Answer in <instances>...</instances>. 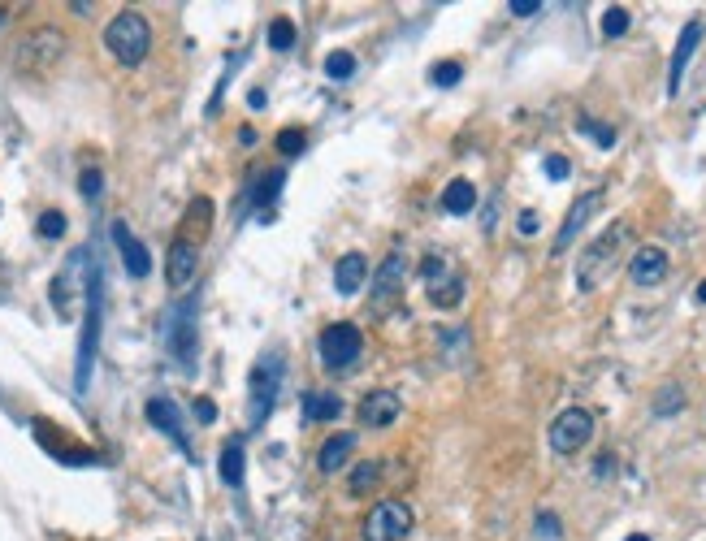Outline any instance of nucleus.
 <instances>
[{
	"mask_svg": "<svg viewBox=\"0 0 706 541\" xmlns=\"http://www.w3.org/2000/svg\"><path fill=\"white\" fill-rule=\"evenodd\" d=\"M624 243H629V221H616V226H611L607 234H598V239L581 252V260H577V286L585 290V295H590V290H598L611 273L620 269Z\"/></svg>",
	"mask_w": 706,
	"mask_h": 541,
	"instance_id": "obj_1",
	"label": "nucleus"
},
{
	"mask_svg": "<svg viewBox=\"0 0 706 541\" xmlns=\"http://www.w3.org/2000/svg\"><path fill=\"white\" fill-rule=\"evenodd\" d=\"M104 277L100 265L91 273V286H87V312H83V342H78V368H74V386L78 394H87L91 386V368H96V351H100V316H104Z\"/></svg>",
	"mask_w": 706,
	"mask_h": 541,
	"instance_id": "obj_2",
	"label": "nucleus"
},
{
	"mask_svg": "<svg viewBox=\"0 0 706 541\" xmlns=\"http://www.w3.org/2000/svg\"><path fill=\"white\" fill-rule=\"evenodd\" d=\"M282 355H265V360H256L252 368V381H247V429H260L273 412V403H278V390H282Z\"/></svg>",
	"mask_w": 706,
	"mask_h": 541,
	"instance_id": "obj_3",
	"label": "nucleus"
},
{
	"mask_svg": "<svg viewBox=\"0 0 706 541\" xmlns=\"http://www.w3.org/2000/svg\"><path fill=\"white\" fill-rule=\"evenodd\" d=\"M104 44H109V52L122 65H139L143 57H148V48H152V26H148L143 13L126 9V13H117V18L104 26Z\"/></svg>",
	"mask_w": 706,
	"mask_h": 541,
	"instance_id": "obj_4",
	"label": "nucleus"
},
{
	"mask_svg": "<svg viewBox=\"0 0 706 541\" xmlns=\"http://www.w3.org/2000/svg\"><path fill=\"white\" fill-rule=\"evenodd\" d=\"M317 347H321V364L334 368V373H343V368H351L364 355V334L356 325H347V321H334V325L321 329Z\"/></svg>",
	"mask_w": 706,
	"mask_h": 541,
	"instance_id": "obj_5",
	"label": "nucleus"
},
{
	"mask_svg": "<svg viewBox=\"0 0 706 541\" xmlns=\"http://www.w3.org/2000/svg\"><path fill=\"white\" fill-rule=\"evenodd\" d=\"M408 533H412V507L399 503V498L377 503L360 529L364 541H408Z\"/></svg>",
	"mask_w": 706,
	"mask_h": 541,
	"instance_id": "obj_6",
	"label": "nucleus"
},
{
	"mask_svg": "<svg viewBox=\"0 0 706 541\" xmlns=\"http://www.w3.org/2000/svg\"><path fill=\"white\" fill-rule=\"evenodd\" d=\"M594 438V416L585 412V407H568V412H559L555 416V425H551V451L555 455H577L585 451Z\"/></svg>",
	"mask_w": 706,
	"mask_h": 541,
	"instance_id": "obj_7",
	"label": "nucleus"
},
{
	"mask_svg": "<svg viewBox=\"0 0 706 541\" xmlns=\"http://www.w3.org/2000/svg\"><path fill=\"white\" fill-rule=\"evenodd\" d=\"M165 342L182 368H195V299H182L165 325Z\"/></svg>",
	"mask_w": 706,
	"mask_h": 541,
	"instance_id": "obj_8",
	"label": "nucleus"
},
{
	"mask_svg": "<svg viewBox=\"0 0 706 541\" xmlns=\"http://www.w3.org/2000/svg\"><path fill=\"white\" fill-rule=\"evenodd\" d=\"M403 277H408V256H403V252H390V256L382 260V269H377V277H373V308H377V312H386L390 303L403 295Z\"/></svg>",
	"mask_w": 706,
	"mask_h": 541,
	"instance_id": "obj_9",
	"label": "nucleus"
},
{
	"mask_svg": "<svg viewBox=\"0 0 706 541\" xmlns=\"http://www.w3.org/2000/svg\"><path fill=\"white\" fill-rule=\"evenodd\" d=\"M598 208H603V191H585L577 204L568 208V217H564V226H559V234H555V252L551 256H564L568 247H572V239L585 230V221H590Z\"/></svg>",
	"mask_w": 706,
	"mask_h": 541,
	"instance_id": "obj_10",
	"label": "nucleus"
},
{
	"mask_svg": "<svg viewBox=\"0 0 706 541\" xmlns=\"http://www.w3.org/2000/svg\"><path fill=\"white\" fill-rule=\"evenodd\" d=\"M399 394L395 390H369L360 399V425H369V429H386V425H395L399 420Z\"/></svg>",
	"mask_w": 706,
	"mask_h": 541,
	"instance_id": "obj_11",
	"label": "nucleus"
},
{
	"mask_svg": "<svg viewBox=\"0 0 706 541\" xmlns=\"http://www.w3.org/2000/svg\"><path fill=\"white\" fill-rule=\"evenodd\" d=\"M668 277V252L663 247H637L629 260V282L633 286H659Z\"/></svg>",
	"mask_w": 706,
	"mask_h": 541,
	"instance_id": "obj_12",
	"label": "nucleus"
},
{
	"mask_svg": "<svg viewBox=\"0 0 706 541\" xmlns=\"http://www.w3.org/2000/svg\"><path fill=\"white\" fill-rule=\"evenodd\" d=\"M61 48H65L61 31H35L22 44V52H18V65H22V70H31V65H35V74H39V70H48L52 57H61Z\"/></svg>",
	"mask_w": 706,
	"mask_h": 541,
	"instance_id": "obj_13",
	"label": "nucleus"
},
{
	"mask_svg": "<svg viewBox=\"0 0 706 541\" xmlns=\"http://www.w3.org/2000/svg\"><path fill=\"white\" fill-rule=\"evenodd\" d=\"M195 269H200V247H195L191 239H174V247H169V260H165V277L169 286H191L195 282Z\"/></svg>",
	"mask_w": 706,
	"mask_h": 541,
	"instance_id": "obj_14",
	"label": "nucleus"
},
{
	"mask_svg": "<svg viewBox=\"0 0 706 541\" xmlns=\"http://www.w3.org/2000/svg\"><path fill=\"white\" fill-rule=\"evenodd\" d=\"M113 243H117V252H122V265L130 277H148L152 273V256H148V247H143L135 234H130L126 221H113Z\"/></svg>",
	"mask_w": 706,
	"mask_h": 541,
	"instance_id": "obj_15",
	"label": "nucleus"
},
{
	"mask_svg": "<svg viewBox=\"0 0 706 541\" xmlns=\"http://www.w3.org/2000/svg\"><path fill=\"white\" fill-rule=\"evenodd\" d=\"M148 420L156 429L165 433V438H174L182 451L191 455V438H187V420H182V412H178V403L174 399H152L148 403Z\"/></svg>",
	"mask_w": 706,
	"mask_h": 541,
	"instance_id": "obj_16",
	"label": "nucleus"
},
{
	"mask_svg": "<svg viewBox=\"0 0 706 541\" xmlns=\"http://www.w3.org/2000/svg\"><path fill=\"white\" fill-rule=\"evenodd\" d=\"M698 39H702V22H689L681 39H676V52H672V70H668V96H676L681 91V78L689 70V61H694V52H698Z\"/></svg>",
	"mask_w": 706,
	"mask_h": 541,
	"instance_id": "obj_17",
	"label": "nucleus"
},
{
	"mask_svg": "<svg viewBox=\"0 0 706 541\" xmlns=\"http://www.w3.org/2000/svg\"><path fill=\"white\" fill-rule=\"evenodd\" d=\"M351 455H356V433H334V438L321 446L317 468L325 472V477H334V472H343V468H347V459H351Z\"/></svg>",
	"mask_w": 706,
	"mask_h": 541,
	"instance_id": "obj_18",
	"label": "nucleus"
},
{
	"mask_svg": "<svg viewBox=\"0 0 706 541\" xmlns=\"http://www.w3.org/2000/svg\"><path fill=\"white\" fill-rule=\"evenodd\" d=\"M364 277H369V260H364L360 252H347V256L334 265V286H338V295H356V290L364 286Z\"/></svg>",
	"mask_w": 706,
	"mask_h": 541,
	"instance_id": "obj_19",
	"label": "nucleus"
},
{
	"mask_svg": "<svg viewBox=\"0 0 706 541\" xmlns=\"http://www.w3.org/2000/svg\"><path fill=\"white\" fill-rule=\"evenodd\" d=\"M343 416V399L334 390H308L304 394V420L308 425H321V420H338Z\"/></svg>",
	"mask_w": 706,
	"mask_h": 541,
	"instance_id": "obj_20",
	"label": "nucleus"
},
{
	"mask_svg": "<svg viewBox=\"0 0 706 541\" xmlns=\"http://www.w3.org/2000/svg\"><path fill=\"white\" fill-rule=\"evenodd\" d=\"M442 208H447L451 217H468L477 208V187L468 178H451L447 191H442Z\"/></svg>",
	"mask_w": 706,
	"mask_h": 541,
	"instance_id": "obj_21",
	"label": "nucleus"
},
{
	"mask_svg": "<svg viewBox=\"0 0 706 541\" xmlns=\"http://www.w3.org/2000/svg\"><path fill=\"white\" fill-rule=\"evenodd\" d=\"M217 472H221V481H226L230 490H239V485H243V442H226V446H221Z\"/></svg>",
	"mask_w": 706,
	"mask_h": 541,
	"instance_id": "obj_22",
	"label": "nucleus"
},
{
	"mask_svg": "<svg viewBox=\"0 0 706 541\" xmlns=\"http://www.w3.org/2000/svg\"><path fill=\"white\" fill-rule=\"evenodd\" d=\"M382 481V459H360L356 472H351V481H347V494H369L373 485Z\"/></svg>",
	"mask_w": 706,
	"mask_h": 541,
	"instance_id": "obj_23",
	"label": "nucleus"
},
{
	"mask_svg": "<svg viewBox=\"0 0 706 541\" xmlns=\"http://www.w3.org/2000/svg\"><path fill=\"white\" fill-rule=\"evenodd\" d=\"M464 299V277H447V282H438V286H429V303L434 308H455V303Z\"/></svg>",
	"mask_w": 706,
	"mask_h": 541,
	"instance_id": "obj_24",
	"label": "nucleus"
},
{
	"mask_svg": "<svg viewBox=\"0 0 706 541\" xmlns=\"http://www.w3.org/2000/svg\"><path fill=\"white\" fill-rule=\"evenodd\" d=\"M269 48L273 52H291L295 48V22L291 18H273L269 22Z\"/></svg>",
	"mask_w": 706,
	"mask_h": 541,
	"instance_id": "obj_25",
	"label": "nucleus"
},
{
	"mask_svg": "<svg viewBox=\"0 0 706 541\" xmlns=\"http://www.w3.org/2000/svg\"><path fill=\"white\" fill-rule=\"evenodd\" d=\"M325 74H330L334 83H343V78L356 74V57H351V52H343V48L330 52V57H325Z\"/></svg>",
	"mask_w": 706,
	"mask_h": 541,
	"instance_id": "obj_26",
	"label": "nucleus"
},
{
	"mask_svg": "<svg viewBox=\"0 0 706 541\" xmlns=\"http://www.w3.org/2000/svg\"><path fill=\"white\" fill-rule=\"evenodd\" d=\"M685 407V390L681 386H663L655 394V416H676Z\"/></svg>",
	"mask_w": 706,
	"mask_h": 541,
	"instance_id": "obj_27",
	"label": "nucleus"
},
{
	"mask_svg": "<svg viewBox=\"0 0 706 541\" xmlns=\"http://www.w3.org/2000/svg\"><path fill=\"white\" fill-rule=\"evenodd\" d=\"M464 78V65L460 61H438L434 70H429V83L434 87H455Z\"/></svg>",
	"mask_w": 706,
	"mask_h": 541,
	"instance_id": "obj_28",
	"label": "nucleus"
},
{
	"mask_svg": "<svg viewBox=\"0 0 706 541\" xmlns=\"http://www.w3.org/2000/svg\"><path fill=\"white\" fill-rule=\"evenodd\" d=\"M282 182H286V174H282V169H273V174H265V178H260V182H256V204L265 208V204H273V200H278Z\"/></svg>",
	"mask_w": 706,
	"mask_h": 541,
	"instance_id": "obj_29",
	"label": "nucleus"
},
{
	"mask_svg": "<svg viewBox=\"0 0 706 541\" xmlns=\"http://www.w3.org/2000/svg\"><path fill=\"white\" fill-rule=\"evenodd\" d=\"M577 130H581V135H594V139H598V148H616V130L603 126V122H594V117H581Z\"/></svg>",
	"mask_w": 706,
	"mask_h": 541,
	"instance_id": "obj_30",
	"label": "nucleus"
},
{
	"mask_svg": "<svg viewBox=\"0 0 706 541\" xmlns=\"http://www.w3.org/2000/svg\"><path fill=\"white\" fill-rule=\"evenodd\" d=\"M624 31H629V9L611 5V9L603 13V35H607V39H620Z\"/></svg>",
	"mask_w": 706,
	"mask_h": 541,
	"instance_id": "obj_31",
	"label": "nucleus"
},
{
	"mask_svg": "<svg viewBox=\"0 0 706 541\" xmlns=\"http://www.w3.org/2000/svg\"><path fill=\"white\" fill-rule=\"evenodd\" d=\"M304 148H308V135H304V130L286 126L282 135H278V152H282V156H299V152H304Z\"/></svg>",
	"mask_w": 706,
	"mask_h": 541,
	"instance_id": "obj_32",
	"label": "nucleus"
},
{
	"mask_svg": "<svg viewBox=\"0 0 706 541\" xmlns=\"http://www.w3.org/2000/svg\"><path fill=\"white\" fill-rule=\"evenodd\" d=\"M421 277H425V286H438V282H447V277H451L447 260H442L438 252H434V256H425V265H421Z\"/></svg>",
	"mask_w": 706,
	"mask_h": 541,
	"instance_id": "obj_33",
	"label": "nucleus"
},
{
	"mask_svg": "<svg viewBox=\"0 0 706 541\" xmlns=\"http://www.w3.org/2000/svg\"><path fill=\"white\" fill-rule=\"evenodd\" d=\"M39 234H44V239H61V234H65V213L48 208V213L39 217Z\"/></svg>",
	"mask_w": 706,
	"mask_h": 541,
	"instance_id": "obj_34",
	"label": "nucleus"
},
{
	"mask_svg": "<svg viewBox=\"0 0 706 541\" xmlns=\"http://www.w3.org/2000/svg\"><path fill=\"white\" fill-rule=\"evenodd\" d=\"M78 187H83L87 200H96L100 187H104V178H100V169H83V178H78Z\"/></svg>",
	"mask_w": 706,
	"mask_h": 541,
	"instance_id": "obj_35",
	"label": "nucleus"
},
{
	"mask_svg": "<svg viewBox=\"0 0 706 541\" xmlns=\"http://www.w3.org/2000/svg\"><path fill=\"white\" fill-rule=\"evenodd\" d=\"M559 533H564V529H559V516H551V511H538V537L551 541Z\"/></svg>",
	"mask_w": 706,
	"mask_h": 541,
	"instance_id": "obj_36",
	"label": "nucleus"
},
{
	"mask_svg": "<svg viewBox=\"0 0 706 541\" xmlns=\"http://www.w3.org/2000/svg\"><path fill=\"white\" fill-rule=\"evenodd\" d=\"M546 174H551L555 182H564L572 174V165H568V156H546Z\"/></svg>",
	"mask_w": 706,
	"mask_h": 541,
	"instance_id": "obj_37",
	"label": "nucleus"
},
{
	"mask_svg": "<svg viewBox=\"0 0 706 541\" xmlns=\"http://www.w3.org/2000/svg\"><path fill=\"white\" fill-rule=\"evenodd\" d=\"M507 9H512L516 18H533V13L542 9V0H507Z\"/></svg>",
	"mask_w": 706,
	"mask_h": 541,
	"instance_id": "obj_38",
	"label": "nucleus"
},
{
	"mask_svg": "<svg viewBox=\"0 0 706 541\" xmlns=\"http://www.w3.org/2000/svg\"><path fill=\"white\" fill-rule=\"evenodd\" d=\"M538 226H542V221H538V213H533V208H525V213H520V221H516L520 234H538Z\"/></svg>",
	"mask_w": 706,
	"mask_h": 541,
	"instance_id": "obj_39",
	"label": "nucleus"
},
{
	"mask_svg": "<svg viewBox=\"0 0 706 541\" xmlns=\"http://www.w3.org/2000/svg\"><path fill=\"white\" fill-rule=\"evenodd\" d=\"M195 416H200L204 425H213V420H217V403L213 399H195Z\"/></svg>",
	"mask_w": 706,
	"mask_h": 541,
	"instance_id": "obj_40",
	"label": "nucleus"
},
{
	"mask_svg": "<svg viewBox=\"0 0 706 541\" xmlns=\"http://www.w3.org/2000/svg\"><path fill=\"white\" fill-rule=\"evenodd\" d=\"M611 468H616V455H603V459H598V477H607Z\"/></svg>",
	"mask_w": 706,
	"mask_h": 541,
	"instance_id": "obj_41",
	"label": "nucleus"
},
{
	"mask_svg": "<svg viewBox=\"0 0 706 541\" xmlns=\"http://www.w3.org/2000/svg\"><path fill=\"white\" fill-rule=\"evenodd\" d=\"M698 303H706V277H702V282H698Z\"/></svg>",
	"mask_w": 706,
	"mask_h": 541,
	"instance_id": "obj_42",
	"label": "nucleus"
},
{
	"mask_svg": "<svg viewBox=\"0 0 706 541\" xmlns=\"http://www.w3.org/2000/svg\"><path fill=\"white\" fill-rule=\"evenodd\" d=\"M624 541H650L646 533H633V537H624Z\"/></svg>",
	"mask_w": 706,
	"mask_h": 541,
	"instance_id": "obj_43",
	"label": "nucleus"
},
{
	"mask_svg": "<svg viewBox=\"0 0 706 541\" xmlns=\"http://www.w3.org/2000/svg\"><path fill=\"white\" fill-rule=\"evenodd\" d=\"M0 22H5V13H0Z\"/></svg>",
	"mask_w": 706,
	"mask_h": 541,
	"instance_id": "obj_44",
	"label": "nucleus"
}]
</instances>
